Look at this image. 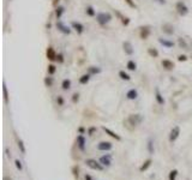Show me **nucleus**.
<instances>
[{
  "label": "nucleus",
  "instance_id": "f257e3e1",
  "mask_svg": "<svg viewBox=\"0 0 192 180\" xmlns=\"http://www.w3.org/2000/svg\"><path fill=\"white\" fill-rule=\"evenodd\" d=\"M96 22L100 24V25H106V24H108L111 20H112V15L111 13H108V12H98L97 15H96Z\"/></svg>",
  "mask_w": 192,
  "mask_h": 180
},
{
  "label": "nucleus",
  "instance_id": "f03ea898",
  "mask_svg": "<svg viewBox=\"0 0 192 180\" xmlns=\"http://www.w3.org/2000/svg\"><path fill=\"white\" fill-rule=\"evenodd\" d=\"M85 164H87L89 168L94 169V171H103V166L101 164V162H100V161H96L94 159H87V160H85Z\"/></svg>",
  "mask_w": 192,
  "mask_h": 180
},
{
  "label": "nucleus",
  "instance_id": "7ed1b4c3",
  "mask_svg": "<svg viewBox=\"0 0 192 180\" xmlns=\"http://www.w3.org/2000/svg\"><path fill=\"white\" fill-rule=\"evenodd\" d=\"M176 11H178V13H179L180 16H186V15L189 13V7L186 6L185 2L178 1V2H176Z\"/></svg>",
  "mask_w": 192,
  "mask_h": 180
},
{
  "label": "nucleus",
  "instance_id": "20e7f679",
  "mask_svg": "<svg viewBox=\"0 0 192 180\" xmlns=\"http://www.w3.org/2000/svg\"><path fill=\"white\" fill-rule=\"evenodd\" d=\"M57 29L60 31V33H63V34H65V35H70L71 34V28L68 27V25H66L65 23H63L61 20H58L57 22Z\"/></svg>",
  "mask_w": 192,
  "mask_h": 180
},
{
  "label": "nucleus",
  "instance_id": "39448f33",
  "mask_svg": "<svg viewBox=\"0 0 192 180\" xmlns=\"http://www.w3.org/2000/svg\"><path fill=\"white\" fill-rule=\"evenodd\" d=\"M151 33V29H150V25H143L139 28V36L142 40H146Z\"/></svg>",
  "mask_w": 192,
  "mask_h": 180
},
{
  "label": "nucleus",
  "instance_id": "423d86ee",
  "mask_svg": "<svg viewBox=\"0 0 192 180\" xmlns=\"http://www.w3.org/2000/svg\"><path fill=\"white\" fill-rule=\"evenodd\" d=\"M179 134H180V127H179V126H174V127L171 130V132H169V137H168L169 142H171V143L175 142L176 139H178V137H179Z\"/></svg>",
  "mask_w": 192,
  "mask_h": 180
},
{
  "label": "nucleus",
  "instance_id": "0eeeda50",
  "mask_svg": "<svg viewBox=\"0 0 192 180\" xmlns=\"http://www.w3.org/2000/svg\"><path fill=\"white\" fill-rule=\"evenodd\" d=\"M71 28H72L73 30H76V33L78 34V35H82V34L84 33V30H85L84 25H83L80 22H77V20H73V22L71 23Z\"/></svg>",
  "mask_w": 192,
  "mask_h": 180
},
{
  "label": "nucleus",
  "instance_id": "6e6552de",
  "mask_svg": "<svg viewBox=\"0 0 192 180\" xmlns=\"http://www.w3.org/2000/svg\"><path fill=\"white\" fill-rule=\"evenodd\" d=\"M112 148L113 144L111 142H107V141L100 142L97 144V150H100V151H109V150H112Z\"/></svg>",
  "mask_w": 192,
  "mask_h": 180
},
{
  "label": "nucleus",
  "instance_id": "1a4fd4ad",
  "mask_svg": "<svg viewBox=\"0 0 192 180\" xmlns=\"http://www.w3.org/2000/svg\"><path fill=\"white\" fill-rule=\"evenodd\" d=\"M46 55H47V59L49 60V61H57V52H55V49L53 48L52 46H49L47 48V50H46Z\"/></svg>",
  "mask_w": 192,
  "mask_h": 180
},
{
  "label": "nucleus",
  "instance_id": "9d476101",
  "mask_svg": "<svg viewBox=\"0 0 192 180\" xmlns=\"http://www.w3.org/2000/svg\"><path fill=\"white\" fill-rule=\"evenodd\" d=\"M128 123L132 125V126H136L138 124L142 123V115L141 114H131L128 116Z\"/></svg>",
  "mask_w": 192,
  "mask_h": 180
},
{
  "label": "nucleus",
  "instance_id": "9b49d317",
  "mask_svg": "<svg viewBox=\"0 0 192 180\" xmlns=\"http://www.w3.org/2000/svg\"><path fill=\"white\" fill-rule=\"evenodd\" d=\"M161 30L163 31V34H166V35H173L174 31H175L173 24H171V23H164V24H162Z\"/></svg>",
  "mask_w": 192,
  "mask_h": 180
},
{
  "label": "nucleus",
  "instance_id": "f8f14e48",
  "mask_svg": "<svg viewBox=\"0 0 192 180\" xmlns=\"http://www.w3.org/2000/svg\"><path fill=\"white\" fill-rule=\"evenodd\" d=\"M123 48H124L125 54H127V55H133L135 48H133V46H132V43H131L130 41H124V42H123Z\"/></svg>",
  "mask_w": 192,
  "mask_h": 180
},
{
  "label": "nucleus",
  "instance_id": "ddd939ff",
  "mask_svg": "<svg viewBox=\"0 0 192 180\" xmlns=\"http://www.w3.org/2000/svg\"><path fill=\"white\" fill-rule=\"evenodd\" d=\"M161 65H162V67H163L164 70H167V71H172V70H174V67H175V64H174L172 60H169V59H163V60L161 61Z\"/></svg>",
  "mask_w": 192,
  "mask_h": 180
},
{
  "label": "nucleus",
  "instance_id": "4468645a",
  "mask_svg": "<svg viewBox=\"0 0 192 180\" xmlns=\"http://www.w3.org/2000/svg\"><path fill=\"white\" fill-rule=\"evenodd\" d=\"M85 145H87V141H85L84 136L79 134L77 137V147H78V149H79L80 151H84L85 150Z\"/></svg>",
  "mask_w": 192,
  "mask_h": 180
},
{
  "label": "nucleus",
  "instance_id": "2eb2a0df",
  "mask_svg": "<svg viewBox=\"0 0 192 180\" xmlns=\"http://www.w3.org/2000/svg\"><path fill=\"white\" fill-rule=\"evenodd\" d=\"M159 42H160V45H162L164 48H173V47H174V42H173V41L167 40V39H163V37H160V39H159Z\"/></svg>",
  "mask_w": 192,
  "mask_h": 180
},
{
  "label": "nucleus",
  "instance_id": "dca6fc26",
  "mask_svg": "<svg viewBox=\"0 0 192 180\" xmlns=\"http://www.w3.org/2000/svg\"><path fill=\"white\" fill-rule=\"evenodd\" d=\"M102 130L106 132L109 137H112V138H114L115 141H121V137L118 134V133H115L114 131H112V130H109L108 127H106V126H102Z\"/></svg>",
  "mask_w": 192,
  "mask_h": 180
},
{
  "label": "nucleus",
  "instance_id": "f3484780",
  "mask_svg": "<svg viewBox=\"0 0 192 180\" xmlns=\"http://www.w3.org/2000/svg\"><path fill=\"white\" fill-rule=\"evenodd\" d=\"M98 161L101 162L102 166L108 167V166H111V163H112V156H111V155H105V156H101Z\"/></svg>",
  "mask_w": 192,
  "mask_h": 180
},
{
  "label": "nucleus",
  "instance_id": "a211bd4d",
  "mask_svg": "<svg viewBox=\"0 0 192 180\" xmlns=\"http://www.w3.org/2000/svg\"><path fill=\"white\" fill-rule=\"evenodd\" d=\"M155 100H156V102L160 105V106H163L164 105V98H163V96H162V94H161L160 89L159 88H156L155 89Z\"/></svg>",
  "mask_w": 192,
  "mask_h": 180
},
{
  "label": "nucleus",
  "instance_id": "6ab92c4d",
  "mask_svg": "<svg viewBox=\"0 0 192 180\" xmlns=\"http://www.w3.org/2000/svg\"><path fill=\"white\" fill-rule=\"evenodd\" d=\"M126 97H127L128 100H136V98L138 97V91H137L135 88L130 89L127 93H126Z\"/></svg>",
  "mask_w": 192,
  "mask_h": 180
},
{
  "label": "nucleus",
  "instance_id": "aec40b11",
  "mask_svg": "<svg viewBox=\"0 0 192 180\" xmlns=\"http://www.w3.org/2000/svg\"><path fill=\"white\" fill-rule=\"evenodd\" d=\"M64 12H65L64 6H57V7H55V10H54V15H55V17H57V19H58V20L63 17Z\"/></svg>",
  "mask_w": 192,
  "mask_h": 180
},
{
  "label": "nucleus",
  "instance_id": "412c9836",
  "mask_svg": "<svg viewBox=\"0 0 192 180\" xmlns=\"http://www.w3.org/2000/svg\"><path fill=\"white\" fill-rule=\"evenodd\" d=\"M115 13H116V16L120 18L121 23H123L124 25H126V27H127L128 24H130V22H131V20H130V18H128V17H126V16H124V15H121L119 11H115Z\"/></svg>",
  "mask_w": 192,
  "mask_h": 180
},
{
  "label": "nucleus",
  "instance_id": "4be33fe9",
  "mask_svg": "<svg viewBox=\"0 0 192 180\" xmlns=\"http://www.w3.org/2000/svg\"><path fill=\"white\" fill-rule=\"evenodd\" d=\"M85 15H87V16H89V17H95L97 13H96L94 6H91V5L87 6V7H85Z\"/></svg>",
  "mask_w": 192,
  "mask_h": 180
},
{
  "label": "nucleus",
  "instance_id": "5701e85b",
  "mask_svg": "<svg viewBox=\"0 0 192 180\" xmlns=\"http://www.w3.org/2000/svg\"><path fill=\"white\" fill-rule=\"evenodd\" d=\"M90 78H91V75L90 73H84L83 76H80L79 77V83L80 84H88L89 81H90Z\"/></svg>",
  "mask_w": 192,
  "mask_h": 180
},
{
  "label": "nucleus",
  "instance_id": "b1692460",
  "mask_svg": "<svg viewBox=\"0 0 192 180\" xmlns=\"http://www.w3.org/2000/svg\"><path fill=\"white\" fill-rule=\"evenodd\" d=\"M88 73H90V75H98V73H101V67H98V66H89L88 67Z\"/></svg>",
  "mask_w": 192,
  "mask_h": 180
},
{
  "label": "nucleus",
  "instance_id": "393cba45",
  "mask_svg": "<svg viewBox=\"0 0 192 180\" xmlns=\"http://www.w3.org/2000/svg\"><path fill=\"white\" fill-rule=\"evenodd\" d=\"M2 94H4V102L5 105L9 103V93H7V86H6V83H2Z\"/></svg>",
  "mask_w": 192,
  "mask_h": 180
},
{
  "label": "nucleus",
  "instance_id": "a878e982",
  "mask_svg": "<svg viewBox=\"0 0 192 180\" xmlns=\"http://www.w3.org/2000/svg\"><path fill=\"white\" fill-rule=\"evenodd\" d=\"M126 68H127L128 71H136V70H137V64H136V61H135V60H128L127 63H126Z\"/></svg>",
  "mask_w": 192,
  "mask_h": 180
},
{
  "label": "nucleus",
  "instance_id": "bb28decb",
  "mask_svg": "<svg viewBox=\"0 0 192 180\" xmlns=\"http://www.w3.org/2000/svg\"><path fill=\"white\" fill-rule=\"evenodd\" d=\"M178 45H179V47L183 49H189V45H187V42L185 41V39H183V37H178Z\"/></svg>",
  "mask_w": 192,
  "mask_h": 180
},
{
  "label": "nucleus",
  "instance_id": "cd10ccee",
  "mask_svg": "<svg viewBox=\"0 0 192 180\" xmlns=\"http://www.w3.org/2000/svg\"><path fill=\"white\" fill-rule=\"evenodd\" d=\"M151 162H153V160H151V159H148L146 161H144V163L141 166L139 171H141V172H145V171H146V169H148V168L151 166Z\"/></svg>",
  "mask_w": 192,
  "mask_h": 180
},
{
  "label": "nucleus",
  "instance_id": "c85d7f7f",
  "mask_svg": "<svg viewBox=\"0 0 192 180\" xmlns=\"http://www.w3.org/2000/svg\"><path fill=\"white\" fill-rule=\"evenodd\" d=\"M61 88H63V90H70V88H71V79L65 78L64 81L61 82Z\"/></svg>",
  "mask_w": 192,
  "mask_h": 180
},
{
  "label": "nucleus",
  "instance_id": "c756f323",
  "mask_svg": "<svg viewBox=\"0 0 192 180\" xmlns=\"http://www.w3.org/2000/svg\"><path fill=\"white\" fill-rule=\"evenodd\" d=\"M148 54L151 58H157L159 57V50L156 48H154V47H150V48H148Z\"/></svg>",
  "mask_w": 192,
  "mask_h": 180
},
{
  "label": "nucleus",
  "instance_id": "7c9ffc66",
  "mask_svg": "<svg viewBox=\"0 0 192 180\" xmlns=\"http://www.w3.org/2000/svg\"><path fill=\"white\" fill-rule=\"evenodd\" d=\"M119 77H120L123 81H130V79H131V76H130L128 73H126L125 71H123V70L119 71Z\"/></svg>",
  "mask_w": 192,
  "mask_h": 180
},
{
  "label": "nucleus",
  "instance_id": "2f4dec72",
  "mask_svg": "<svg viewBox=\"0 0 192 180\" xmlns=\"http://www.w3.org/2000/svg\"><path fill=\"white\" fill-rule=\"evenodd\" d=\"M72 174H73V177H75V179H76V180H78V178H79V167H78L77 164L72 167Z\"/></svg>",
  "mask_w": 192,
  "mask_h": 180
},
{
  "label": "nucleus",
  "instance_id": "473e14b6",
  "mask_svg": "<svg viewBox=\"0 0 192 180\" xmlns=\"http://www.w3.org/2000/svg\"><path fill=\"white\" fill-rule=\"evenodd\" d=\"M43 83H45V85H46L47 88H50V86L53 85V83H54V79H53L52 77H45Z\"/></svg>",
  "mask_w": 192,
  "mask_h": 180
},
{
  "label": "nucleus",
  "instance_id": "72a5a7b5",
  "mask_svg": "<svg viewBox=\"0 0 192 180\" xmlns=\"http://www.w3.org/2000/svg\"><path fill=\"white\" fill-rule=\"evenodd\" d=\"M17 145H18V148H19V150H20L22 154H25V152H27V149H25V147H24V143H23L22 139H18Z\"/></svg>",
  "mask_w": 192,
  "mask_h": 180
},
{
  "label": "nucleus",
  "instance_id": "f704fd0d",
  "mask_svg": "<svg viewBox=\"0 0 192 180\" xmlns=\"http://www.w3.org/2000/svg\"><path fill=\"white\" fill-rule=\"evenodd\" d=\"M55 71H57V66L54 65V64H49L47 67V72H48V75H54L55 73Z\"/></svg>",
  "mask_w": 192,
  "mask_h": 180
},
{
  "label": "nucleus",
  "instance_id": "c9c22d12",
  "mask_svg": "<svg viewBox=\"0 0 192 180\" xmlns=\"http://www.w3.org/2000/svg\"><path fill=\"white\" fill-rule=\"evenodd\" d=\"M176 177H178V171H176V169H172V171L169 172L168 180H176Z\"/></svg>",
  "mask_w": 192,
  "mask_h": 180
},
{
  "label": "nucleus",
  "instance_id": "e433bc0d",
  "mask_svg": "<svg viewBox=\"0 0 192 180\" xmlns=\"http://www.w3.org/2000/svg\"><path fill=\"white\" fill-rule=\"evenodd\" d=\"M148 151H149V154H154V142H153V139L148 141Z\"/></svg>",
  "mask_w": 192,
  "mask_h": 180
},
{
  "label": "nucleus",
  "instance_id": "4c0bfd02",
  "mask_svg": "<svg viewBox=\"0 0 192 180\" xmlns=\"http://www.w3.org/2000/svg\"><path fill=\"white\" fill-rule=\"evenodd\" d=\"M57 61H58L59 64H64L65 58H64V54H63V53H58V55H57Z\"/></svg>",
  "mask_w": 192,
  "mask_h": 180
},
{
  "label": "nucleus",
  "instance_id": "58836bf2",
  "mask_svg": "<svg viewBox=\"0 0 192 180\" xmlns=\"http://www.w3.org/2000/svg\"><path fill=\"white\" fill-rule=\"evenodd\" d=\"M71 100H72L73 103H77V102L79 101V94H78V93H75V94L72 95V98H71Z\"/></svg>",
  "mask_w": 192,
  "mask_h": 180
},
{
  "label": "nucleus",
  "instance_id": "ea45409f",
  "mask_svg": "<svg viewBox=\"0 0 192 180\" xmlns=\"http://www.w3.org/2000/svg\"><path fill=\"white\" fill-rule=\"evenodd\" d=\"M125 2L130 7H132V9H136V7H137V5H136V2H135L133 0H125Z\"/></svg>",
  "mask_w": 192,
  "mask_h": 180
},
{
  "label": "nucleus",
  "instance_id": "a19ab883",
  "mask_svg": "<svg viewBox=\"0 0 192 180\" xmlns=\"http://www.w3.org/2000/svg\"><path fill=\"white\" fill-rule=\"evenodd\" d=\"M15 164H16V168L18 171H23V166H22V162L19 160H16L15 161Z\"/></svg>",
  "mask_w": 192,
  "mask_h": 180
},
{
  "label": "nucleus",
  "instance_id": "79ce46f5",
  "mask_svg": "<svg viewBox=\"0 0 192 180\" xmlns=\"http://www.w3.org/2000/svg\"><path fill=\"white\" fill-rule=\"evenodd\" d=\"M57 103H58V106H64V97L63 96H58L57 97Z\"/></svg>",
  "mask_w": 192,
  "mask_h": 180
},
{
  "label": "nucleus",
  "instance_id": "37998d69",
  "mask_svg": "<svg viewBox=\"0 0 192 180\" xmlns=\"http://www.w3.org/2000/svg\"><path fill=\"white\" fill-rule=\"evenodd\" d=\"M178 60H179V61H186V60H187V57H186L185 54H180V55L178 57Z\"/></svg>",
  "mask_w": 192,
  "mask_h": 180
},
{
  "label": "nucleus",
  "instance_id": "c03bdc74",
  "mask_svg": "<svg viewBox=\"0 0 192 180\" xmlns=\"http://www.w3.org/2000/svg\"><path fill=\"white\" fill-rule=\"evenodd\" d=\"M96 131V127H94V126H93V127H90V129H88V134H89V136H93V134H94V132Z\"/></svg>",
  "mask_w": 192,
  "mask_h": 180
},
{
  "label": "nucleus",
  "instance_id": "a18cd8bd",
  "mask_svg": "<svg viewBox=\"0 0 192 180\" xmlns=\"http://www.w3.org/2000/svg\"><path fill=\"white\" fill-rule=\"evenodd\" d=\"M84 180H94V178L90 175V174H88V173H85L84 174Z\"/></svg>",
  "mask_w": 192,
  "mask_h": 180
},
{
  "label": "nucleus",
  "instance_id": "49530a36",
  "mask_svg": "<svg viewBox=\"0 0 192 180\" xmlns=\"http://www.w3.org/2000/svg\"><path fill=\"white\" fill-rule=\"evenodd\" d=\"M78 132H79V134H84L87 132V130L84 127H78Z\"/></svg>",
  "mask_w": 192,
  "mask_h": 180
},
{
  "label": "nucleus",
  "instance_id": "de8ad7c7",
  "mask_svg": "<svg viewBox=\"0 0 192 180\" xmlns=\"http://www.w3.org/2000/svg\"><path fill=\"white\" fill-rule=\"evenodd\" d=\"M157 2H160V4H162V5H164L166 4V0H156Z\"/></svg>",
  "mask_w": 192,
  "mask_h": 180
},
{
  "label": "nucleus",
  "instance_id": "09e8293b",
  "mask_svg": "<svg viewBox=\"0 0 192 180\" xmlns=\"http://www.w3.org/2000/svg\"><path fill=\"white\" fill-rule=\"evenodd\" d=\"M6 155H7V157H11V154H10L9 149H6Z\"/></svg>",
  "mask_w": 192,
  "mask_h": 180
},
{
  "label": "nucleus",
  "instance_id": "8fccbe9b",
  "mask_svg": "<svg viewBox=\"0 0 192 180\" xmlns=\"http://www.w3.org/2000/svg\"><path fill=\"white\" fill-rule=\"evenodd\" d=\"M4 180H12V179H11V178H9V177H5V178H4Z\"/></svg>",
  "mask_w": 192,
  "mask_h": 180
},
{
  "label": "nucleus",
  "instance_id": "3c124183",
  "mask_svg": "<svg viewBox=\"0 0 192 180\" xmlns=\"http://www.w3.org/2000/svg\"><path fill=\"white\" fill-rule=\"evenodd\" d=\"M57 1H59V0H54V1H53V5H57Z\"/></svg>",
  "mask_w": 192,
  "mask_h": 180
}]
</instances>
